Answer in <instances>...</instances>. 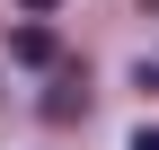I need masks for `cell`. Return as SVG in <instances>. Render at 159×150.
<instances>
[{"instance_id":"1","label":"cell","mask_w":159,"mask_h":150,"mask_svg":"<svg viewBox=\"0 0 159 150\" xmlns=\"http://www.w3.org/2000/svg\"><path fill=\"white\" fill-rule=\"evenodd\" d=\"M9 53H18V62H35V71H53V62H62V35H53L44 18H27V27L9 35Z\"/></svg>"},{"instance_id":"2","label":"cell","mask_w":159,"mask_h":150,"mask_svg":"<svg viewBox=\"0 0 159 150\" xmlns=\"http://www.w3.org/2000/svg\"><path fill=\"white\" fill-rule=\"evenodd\" d=\"M44 115H53V124H71V115H89V88H80V71H62V80H53V97H44Z\"/></svg>"},{"instance_id":"3","label":"cell","mask_w":159,"mask_h":150,"mask_svg":"<svg viewBox=\"0 0 159 150\" xmlns=\"http://www.w3.org/2000/svg\"><path fill=\"white\" fill-rule=\"evenodd\" d=\"M133 150H159V124H142V133H133Z\"/></svg>"},{"instance_id":"4","label":"cell","mask_w":159,"mask_h":150,"mask_svg":"<svg viewBox=\"0 0 159 150\" xmlns=\"http://www.w3.org/2000/svg\"><path fill=\"white\" fill-rule=\"evenodd\" d=\"M18 9H27V18H53V0H18Z\"/></svg>"},{"instance_id":"5","label":"cell","mask_w":159,"mask_h":150,"mask_svg":"<svg viewBox=\"0 0 159 150\" xmlns=\"http://www.w3.org/2000/svg\"><path fill=\"white\" fill-rule=\"evenodd\" d=\"M142 88H159V53H150V62H142Z\"/></svg>"}]
</instances>
